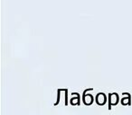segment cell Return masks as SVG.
<instances>
[{
  "label": "cell",
  "instance_id": "6da1fadb",
  "mask_svg": "<svg viewBox=\"0 0 132 115\" xmlns=\"http://www.w3.org/2000/svg\"><path fill=\"white\" fill-rule=\"evenodd\" d=\"M119 102V96L117 94H110L109 95V110L111 109V105H116Z\"/></svg>",
  "mask_w": 132,
  "mask_h": 115
},
{
  "label": "cell",
  "instance_id": "7a4b0ae2",
  "mask_svg": "<svg viewBox=\"0 0 132 115\" xmlns=\"http://www.w3.org/2000/svg\"><path fill=\"white\" fill-rule=\"evenodd\" d=\"M96 102L100 105H103L106 102V95L103 93H100L96 96Z\"/></svg>",
  "mask_w": 132,
  "mask_h": 115
},
{
  "label": "cell",
  "instance_id": "3957f363",
  "mask_svg": "<svg viewBox=\"0 0 132 115\" xmlns=\"http://www.w3.org/2000/svg\"><path fill=\"white\" fill-rule=\"evenodd\" d=\"M82 100H83V102H84L86 105H90L92 103L93 97L91 94H87V96L85 95V96L82 97Z\"/></svg>",
  "mask_w": 132,
  "mask_h": 115
},
{
  "label": "cell",
  "instance_id": "277c9868",
  "mask_svg": "<svg viewBox=\"0 0 132 115\" xmlns=\"http://www.w3.org/2000/svg\"><path fill=\"white\" fill-rule=\"evenodd\" d=\"M71 103L72 105L80 104V96H77L76 98H71Z\"/></svg>",
  "mask_w": 132,
  "mask_h": 115
},
{
  "label": "cell",
  "instance_id": "5b68a950",
  "mask_svg": "<svg viewBox=\"0 0 132 115\" xmlns=\"http://www.w3.org/2000/svg\"><path fill=\"white\" fill-rule=\"evenodd\" d=\"M61 92H62V89H59L58 90V95H57V101H56V102L54 103V105H57L60 102V95H61Z\"/></svg>",
  "mask_w": 132,
  "mask_h": 115
},
{
  "label": "cell",
  "instance_id": "8992f818",
  "mask_svg": "<svg viewBox=\"0 0 132 115\" xmlns=\"http://www.w3.org/2000/svg\"><path fill=\"white\" fill-rule=\"evenodd\" d=\"M68 104V96H67V89H65V105Z\"/></svg>",
  "mask_w": 132,
  "mask_h": 115
}]
</instances>
